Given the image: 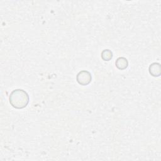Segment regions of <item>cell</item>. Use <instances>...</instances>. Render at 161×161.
<instances>
[{"label": "cell", "mask_w": 161, "mask_h": 161, "mask_svg": "<svg viewBox=\"0 0 161 161\" xmlns=\"http://www.w3.org/2000/svg\"><path fill=\"white\" fill-rule=\"evenodd\" d=\"M116 67L119 70H124L127 68L128 62L126 58L125 57H119L116 59L115 62Z\"/></svg>", "instance_id": "cell-4"}, {"label": "cell", "mask_w": 161, "mask_h": 161, "mask_svg": "<svg viewBox=\"0 0 161 161\" xmlns=\"http://www.w3.org/2000/svg\"><path fill=\"white\" fill-rule=\"evenodd\" d=\"M113 57V53L109 50H104L101 52V58L104 61H109Z\"/></svg>", "instance_id": "cell-5"}, {"label": "cell", "mask_w": 161, "mask_h": 161, "mask_svg": "<svg viewBox=\"0 0 161 161\" xmlns=\"http://www.w3.org/2000/svg\"><path fill=\"white\" fill-rule=\"evenodd\" d=\"M10 104L16 109L25 108L29 103L30 98L27 92L21 89L13 90L9 97Z\"/></svg>", "instance_id": "cell-1"}, {"label": "cell", "mask_w": 161, "mask_h": 161, "mask_svg": "<svg viewBox=\"0 0 161 161\" xmlns=\"http://www.w3.org/2000/svg\"><path fill=\"white\" fill-rule=\"evenodd\" d=\"M149 73L153 77H158L161 74L160 64L158 63L154 62L148 68Z\"/></svg>", "instance_id": "cell-3"}, {"label": "cell", "mask_w": 161, "mask_h": 161, "mask_svg": "<svg viewBox=\"0 0 161 161\" xmlns=\"http://www.w3.org/2000/svg\"><path fill=\"white\" fill-rule=\"evenodd\" d=\"M76 80L79 84L82 86H87L91 82L92 76L89 72L87 70H82L77 74Z\"/></svg>", "instance_id": "cell-2"}]
</instances>
